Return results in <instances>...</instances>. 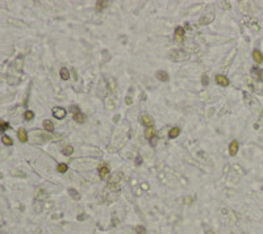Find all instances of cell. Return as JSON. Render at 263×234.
<instances>
[{"mask_svg":"<svg viewBox=\"0 0 263 234\" xmlns=\"http://www.w3.org/2000/svg\"><path fill=\"white\" fill-rule=\"evenodd\" d=\"M189 58V53L181 50V49H178V50H172L170 53V59L175 62H180V61H187Z\"/></svg>","mask_w":263,"mask_h":234,"instance_id":"cell-1","label":"cell"},{"mask_svg":"<svg viewBox=\"0 0 263 234\" xmlns=\"http://www.w3.org/2000/svg\"><path fill=\"white\" fill-rule=\"evenodd\" d=\"M213 20H215V13H205L199 20V24L200 25H208V24H211Z\"/></svg>","mask_w":263,"mask_h":234,"instance_id":"cell-2","label":"cell"},{"mask_svg":"<svg viewBox=\"0 0 263 234\" xmlns=\"http://www.w3.org/2000/svg\"><path fill=\"white\" fill-rule=\"evenodd\" d=\"M66 109H63V108L61 107H55L53 108V116L55 117L57 120H63L65 117H66Z\"/></svg>","mask_w":263,"mask_h":234,"instance_id":"cell-3","label":"cell"},{"mask_svg":"<svg viewBox=\"0 0 263 234\" xmlns=\"http://www.w3.org/2000/svg\"><path fill=\"white\" fill-rule=\"evenodd\" d=\"M99 175H100V178H101L103 180L108 179V178H109V175H111L109 167H108L107 165H101V166L99 167Z\"/></svg>","mask_w":263,"mask_h":234,"instance_id":"cell-4","label":"cell"},{"mask_svg":"<svg viewBox=\"0 0 263 234\" xmlns=\"http://www.w3.org/2000/svg\"><path fill=\"white\" fill-rule=\"evenodd\" d=\"M175 40L176 42L181 43L184 41V29L181 28V26H178V28L175 29Z\"/></svg>","mask_w":263,"mask_h":234,"instance_id":"cell-5","label":"cell"},{"mask_svg":"<svg viewBox=\"0 0 263 234\" xmlns=\"http://www.w3.org/2000/svg\"><path fill=\"white\" fill-rule=\"evenodd\" d=\"M141 122H142L145 126L150 128V126H153L154 120H153V117L149 116V115H142V117H141Z\"/></svg>","mask_w":263,"mask_h":234,"instance_id":"cell-6","label":"cell"},{"mask_svg":"<svg viewBox=\"0 0 263 234\" xmlns=\"http://www.w3.org/2000/svg\"><path fill=\"white\" fill-rule=\"evenodd\" d=\"M155 78L158 79V80H161V82H167L170 77H169V74H167L166 71H163V70H159V71L155 72Z\"/></svg>","mask_w":263,"mask_h":234,"instance_id":"cell-7","label":"cell"},{"mask_svg":"<svg viewBox=\"0 0 263 234\" xmlns=\"http://www.w3.org/2000/svg\"><path fill=\"white\" fill-rule=\"evenodd\" d=\"M155 129H154L153 126H150V128H146V130H145V138L146 140H153L154 137H155Z\"/></svg>","mask_w":263,"mask_h":234,"instance_id":"cell-8","label":"cell"},{"mask_svg":"<svg viewBox=\"0 0 263 234\" xmlns=\"http://www.w3.org/2000/svg\"><path fill=\"white\" fill-rule=\"evenodd\" d=\"M216 82H217L220 86H222V87H228V86H229V80H228V78L224 77V75H217V77H216Z\"/></svg>","mask_w":263,"mask_h":234,"instance_id":"cell-9","label":"cell"},{"mask_svg":"<svg viewBox=\"0 0 263 234\" xmlns=\"http://www.w3.org/2000/svg\"><path fill=\"white\" fill-rule=\"evenodd\" d=\"M17 137L21 142H26V141H28V133H26L25 129L21 128V129H18V132H17Z\"/></svg>","mask_w":263,"mask_h":234,"instance_id":"cell-10","label":"cell"},{"mask_svg":"<svg viewBox=\"0 0 263 234\" xmlns=\"http://www.w3.org/2000/svg\"><path fill=\"white\" fill-rule=\"evenodd\" d=\"M238 151V142L237 141H232L229 145V154L230 155H235Z\"/></svg>","mask_w":263,"mask_h":234,"instance_id":"cell-11","label":"cell"},{"mask_svg":"<svg viewBox=\"0 0 263 234\" xmlns=\"http://www.w3.org/2000/svg\"><path fill=\"white\" fill-rule=\"evenodd\" d=\"M87 120V117H86V115L84 113H75L74 115V121L75 122H78V124H83V122Z\"/></svg>","mask_w":263,"mask_h":234,"instance_id":"cell-12","label":"cell"},{"mask_svg":"<svg viewBox=\"0 0 263 234\" xmlns=\"http://www.w3.org/2000/svg\"><path fill=\"white\" fill-rule=\"evenodd\" d=\"M253 58H254V61H255L257 63H262V62H263V55H262V53L259 50H254L253 51Z\"/></svg>","mask_w":263,"mask_h":234,"instance_id":"cell-13","label":"cell"},{"mask_svg":"<svg viewBox=\"0 0 263 234\" xmlns=\"http://www.w3.org/2000/svg\"><path fill=\"white\" fill-rule=\"evenodd\" d=\"M44 129L46 130V132H49V133H53L54 125H53V122H51L50 120H45V121H44Z\"/></svg>","mask_w":263,"mask_h":234,"instance_id":"cell-14","label":"cell"},{"mask_svg":"<svg viewBox=\"0 0 263 234\" xmlns=\"http://www.w3.org/2000/svg\"><path fill=\"white\" fill-rule=\"evenodd\" d=\"M59 75H61V78L63 79V80H69L70 79V71L66 67H62L61 71H59Z\"/></svg>","mask_w":263,"mask_h":234,"instance_id":"cell-15","label":"cell"},{"mask_svg":"<svg viewBox=\"0 0 263 234\" xmlns=\"http://www.w3.org/2000/svg\"><path fill=\"white\" fill-rule=\"evenodd\" d=\"M69 194H70V196H71L72 199H74V200H79V199H80V194L75 188H70L69 189Z\"/></svg>","mask_w":263,"mask_h":234,"instance_id":"cell-16","label":"cell"},{"mask_svg":"<svg viewBox=\"0 0 263 234\" xmlns=\"http://www.w3.org/2000/svg\"><path fill=\"white\" fill-rule=\"evenodd\" d=\"M179 134H180V129H179V128H172V129L170 130V133H169L170 138H176Z\"/></svg>","mask_w":263,"mask_h":234,"instance_id":"cell-17","label":"cell"},{"mask_svg":"<svg viewBox=\"0 0 263 234\" xmlns=\"http://www.w3.org/2000/svg\"><path fill=\"white\" fill-rule=\"evenodd\" d=\"M67 170H69V167H67L66 163H59L58 167H57V171H58V172H61V174H65Z\"/></svg>","mask_w":263,"mask_h":234,"instance_id":"cell-18","label":"cell"},{"mask_svg":"<svg viewBox=\"0 0 263 234\" xmlns=\"http://www.w3.org/2000/svg\"><path fill=\"white\" fill-rule=\"evenodd\" d=\"M62 153H63V155H71L72 153H74V147L72 146H66V147H63V150H62Z\"/></svg>","mask_w":263,"mask_h":234,"instance_id":"cell-19","label":"cell"},{"mask_svg":"<svg viewBox=\"0 0 263 234\" xmlns=\"http://www.w3.org/2000/svg\"><path fill=\"white\" fill-rule=\"evenodd\" d=\"M1 141H3V143H4V145H7V146H12V145H13L12 138L8 137V135H3Z\"/></svg>","mask_w":263,"mask_h":234,"instance_id":"cell-20","label":"cell"},{"mask_svg":"<svg viewBox=\"0 0 263 234\" xmlns=\"http://www.w3.org/2000/svg\"><path fill=\"white\" fill-rule=\"evenodd\" d=\"M108 4H109V3H108L107 0H100V1L96 3V7H97V9H103V8L108 7Z\"/></svg>","mask_w":263,"mask_h":234,"instance_id":"cell-21","label":"cell"},{"mask_svg":"<svg viewBox=\"0 0 263 234\" xmlns=\"http://www.w3.org/2000/svg\"><path fill=\"white\" fill-rule=\"evenodd\" d=\"M105 105H107V108H109V109H113V108H115V101H113L112 97L105 100Z\"/></svg>","mask_w":263,"mask_h":234,"instance_id":"cell-22","label":"cell"},{"mask_svg":"<svg viewBox=\"0 0 263 234\" xmlns=\"http://www.w3.org/2000/svg\"><path fill=\"white\" fill-rule=\"evenodd\" d=\"M9 128V124L8 122H5V121H0V132H5V130Z\"/></svg>","mask_w":263,"mask_h":234,"instance_id":"cell-23","label":"cell"},{"mask_svg":"<svg viewBox=\"0 0 263 234\" xmlns=\"http://www.w3.org/2000/svg\"><path fill=\"white\" fill-rule=\"evenodd\" d=\"M24 117H25V120L30 121V120H33V118H34V113L32 112V111H26L25 115H24Z\"/></svg>","mask_w":263,"mask_h":234,"instance_id":"cell-24","label":"cell"},{"mask_svg":"<svg viewBox=\"0 0 263 234\" xmlns=\"http://www.w3.org/2000/svg\"><path fill=\"white\" fill-rule=\"evenodd\" d=\"M201 83H203V86H204V87H207L208 84H209V78H208V75H207V74L203 75V78H201Z\"/></svg>","mask_w":263,"mask_h":234,"instance_id":"cell-25","label":"cell"},{"mask_svg":"<svg viewBox=\"0 0 263 234\" xmlns=\"http://www.w3.org/2000/svg\"><path fill=\"white\" fill-rule=\"evenodd\" d=\"M70 111H71L72 113H79L80 111H79V107H78V105H71V107H70Z\"/></svg>","mask_w":263,"mask_h":234,"instance_id":"cell-26","label":"cell"},{"mask_svg":"<svg viewBox=\"0 0 263 234\" xmlns=\"http://www.w3.org/2000/svg\"><path fill=\"white\" fill-rule=\"evenodd\" d=\"M134 163H135V166H141V165H142V157H140V155L135 157V162Z\"/></svg>","mask_w":263,"mask_h":234,"instance_id":"cell-27","label":"cell"},{"mask_svg":"<svg viewBox=\"0 0 263 234\" xmlns=\"http://www.w3.org/2000/svg\"><path fill=\"white\" fill-rule=\"evenodd\" d=\"M135 230H137L138 233H141V234H146V230H145V228H143V226H137V228H135Z\"/></svg>","mask_w":263,"mask_h":234,"instance_id":"cell-28","label":"cell"},{"mask_svg":"<svg viewBox=\"0 0 263 234\" xmlns=\"http://www.w3.org/2000/svg\"><path fill=\"white\" fill-rule=\"evenodd\" d=\"M151 141V146H155L157 145V142H158V140H157V137H154L153 140H150Z\"/></svg>","mask_w":263,"mask_h":234,"instance_id":"cell-29","label":"cell"},{"mask_svg":"<svg viewBox=\"0 0 263 234\" xmlns=\"http://www.w3.org/2000/svg\"><path fill=\"white\" fill-rule=\"evenodd\" d=\"M125 101H126V104H129V105H130L132 103H133V100H132V97H129V96H128V97H126V100H125Z\"/></svg>","mask_w":263,"mask_h":234,"instance_id":"cell-30","label":"cell"},{"mask_svg":"<svg viewBox=\"0 0 263 234\" xmlns=\"http://www.w3.org/2000/svg\"><path fill=\"white\" fill-rule=\"evenodd\" d=\"M192 200H194V199H192V197H187V199H186V203H191Z\"/></svg>","mask_w":263,"mask_h":234,"instance_id":"cell-31","label":"cell"}]
</instances>
